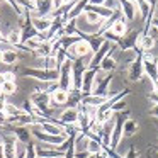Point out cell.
Segmentation results:
<instances>
[{"label":"cell","instance_id":"cell-17","mask_svg":"<svg viewBox=\"0 0 158 158\" xmlns=\"http://www.w3.org/2000/svg\"><path fill=\"white\" fill-rule=\"evenodd\" d=\"M155 39L151 38V36H148V34H143L141 32V36H139V39H138V44H136V48H134V51H143V53H150L151 49L155 48Z\"/></svg>","mask_w":158,"mask_h":158},{"label":"cell","instance_id":"cell-21","mask_svg":"<svg viewBox=\"0 0 158 158\" xmlns=\"http://www.w3.org/2000/svg\"><path fill=\"white\" fill-rule=\"evenodd\" d=\"M126 24H127V22H126V19H124V17H121L119 21H116L112 26H110V29H109V31L112 32V34H116L117 38H123V36L127 32V26H126Z\"/></svg>","mask_w":158,"mask_h":158},{"label":"cell","instance_id":"cell-42","mask_svg":"<svg viewBox=\"0 0 158 158\" xmlns=\"http://www.w3.org/2000/svg\"><path fill=\"white\" fill-rule=\"evenodd\" d=\"M146 2H148L150 5H156V0H146Z\"/></svg>","mask_w":158,"mask_h":158},{"label":"cell","instance_id":"cell-47","mask_svg":"<svg viewBox=\"0 0 158 158\" xmlns=\"http://www.w3.org/2000/svg\"><path fill=\"white\" fill-rule=\"evenodd\" d=\"M156 63H158V56H156Z\"/></svg>","mask_w":158,"mask_h":158},{"label":"cell","instance_id":"cell-9","mask_svg":"<svg viewBox=\"0 0 158 158\" xmlns=\"http://www.w3.org/2000/svg\"><path fill=\"white\" fill-rule=\"evenodd\" d=\"M2 134V133H0ZM17 143L14 134H2V146H4V158H17Z\"/></svg>","mask_w":158,"mask_h":158},{"label":"cell","instance_id":"cell-35","mask_svg":"<svg viewBox=\"0 0 158 158\" xmlns=\"http://www.w3.org/2000/svg\"><path fill=\"white\" fill-rule=\"evenodd\" d=\"M123 158H139V151H138L134 146H131L129 150H127V153L124 155Z\"/></svg>","mask_w":158,"mask_h":158},{"label":"cell","instance_id":"cell-26","mask_svg":"<svg viewBox=\"0 0 158 158\" xmlns=\"http://www.w3.org/2000/svg\"><path fill=\"white\" fill-rule=\"evenodd\" d=\"M19 61V55L14 49H7V51L2 53V63L4 65H15Z\"/></svg>","mask_w":158,"mask_h":158},{"label":"cell","instance_id":"cell-2","mask_svg":"<svg viewBox=\"0 0 158 158\" xmlns=\"http://www.w3.org/2000/svg\"><path fill=\"white\" fill-rule=\"evenodd\" d=\"M21 73L24 77H32V78L39 80L43 83L56 82L60 77V72H56V70H44V68H24Z\"/></svg>","mask_w":158,"mask_h":158},{"label":"cell","instance_id":"cell-5","mask_svg":"<svg viewBox=\"0 0 158 158\" xmlns=\"http://www.w3.org/2000/svg\"><path fill=\"white\" fill-rule=\"evenodd\" d=\"M58 85L61 90L70 92L73 90V78H72V61H65L63 66L60 68V77H58Z\"/></svg>","mask_w":158,"mask_h":158},{"label":"cell","instance_id":"cell-22","mask_svg":"<svg viewBox=\"0 0 158 158\" xmlns=\"http://www.w3.org/2000/svg\"><path fill=\"white\" fill-rule=\"evenodd\" d=\"M107 100V97H99V95H85L82 99V104L83 106H89V107H100L104 102Z\"/></svg>","mask_w":158,"mask_h":158},{"label":"cell","instance_id":"cell-8","mask_svg":"<svg viewBox=\"0 0 158 158\" xmlns=\"http://www.w3.org/2000/svg\"><path fill=\"white\" fill-rule=\"evenodd\" d=\"M143 70H144V77L151 80V83L158 80V63H156V56H153L151 53H144L143 56Z\"/></svg>","mask_w":158,"mask_h":158},{"label":"cell","instance_id":"cell-25","mask_svg":"<svg viewBox=\"0 0 158 158\" xmlns=\"http://www.w3.org/2000/svg\"><path fill=\"white\" fill-rule=\"evenodd\" d=\"M99 68L102 70V72H106V73H112L114 70L117 68V63H116V60L112 58V55H107L106 58L102 60V63L99 65Z\"/></svg>","mask_w":158,"mask_h":158},{"label":"cell","instance_id":"cell-7","mask_svg":"<svg viewBox=\"0 0 158 158\" xmlns=\"http://www.w3.org/2000/svg\"><path fill=\"white\" fill-rule=\"evenodd\" d=\"M5 129V134H14L15 139L22 144H27L31 143V129L26 126H10V124H2Z\"/></svg>","mask_w":158,"mask_h":158},{"label":"cell","instance_id":"cell-34","mask_svg":"<svg viewBox=\"0 0 158 158\" xmlns=\"http://www.w3.org/2000/svg\"><path fill=\"white\" fill-rule=\"evenodd\" d=\"M5 2H7V4L10 5V7L14 9L15 12H17V15H19V17H21V15L24 14V10H22V9L19 7V5H17V2H15V0H5Z\"/></svg>","mask_w":158,"mask_h":158},{"label":"cell","instance_id":"cell-15","mask_svg":"<svg viewBox=\"0 0 158 158\" xmlns=\"http://www.w3.org/2000/svg\"><path fill=\"white\" fill-rule=\"evenodd\" d=\"M117 5H119L121 12H123V17L127 21H134L136 17V4L129 2V0H117Z\"/></svg>","mask_w":158,"mask_h":158},{"label":"cell","instance_id":"cell-16","mask_svg":"<svg viewBox=\"0 0 158 158\" xmlns=\"http://www.w3.org/2000/svg\"><path fill=\"white\" fill-rule=\"evenodd\" d=\"M77 119H78V109L77 107H66L63 109V112L60 114V123L63 126H70V124H77Z\"/></svg>","mask_w":158,"mask_h":158},{"label":"cell","instance_id":"cell-38","mask_svg":"<svg viewBox=\"0 0 158 158\" xmlns=\"http://www.w3.org/2000/svg\"><path fill=\"white\" fill-rule=\"evenodd\" d=\"M65 2H66V0H53V5H55V9H60Z\"/></svg>","mask_w":158,"mask_h":158},{"label":"cell","instance_id":"cell-43","mask_svg":"<svg viewBox=\"0 0 158 158\" xmlns=\"http://www.w3.org/2000/svg\"><path fill=\"white\" fill-rule=\"evenodd\" d=\"M0 97H4V95H2V87H0Z\"/></svg>","mask_w":158,"mask_h":158},{"label":"cell","instance_id":"cell-36","mask_svg":"<svg viewBox=\"0 0 158 158\" xmlns=\"http://www.w3.org/2000/svg\"><path fill=\"white\" fill-rule=\"evenodd\" d=\"M148 114H150V116H153V117H156V119H158V104H153V106L150 107V110H148Z\"/></svg>","mask_w":158,"mask_h":158},{"label":"cell","instance_id":"cell-33","mask_svg":"<svg viewBox=\"0 0 158 158\" xmlns=\"http://www.w3.org/2000/svg\"><path fill=\"white\" fill-rule=\"evenodd\" d=\"M58 89H60V85H58V80H56V82H48V83H46V89H44V92L51 95V94H55Z\"/></svg>","mask_w":158,"mask_h":158},{"label":"cell","instance_id":"cell-27","mask_svg":"<svg viewBox=\"0 0 158 158\" xmlns=\"http://www.w3.org/2000/svg\"><path fill=\"white\" fill-rule=\"evenodd\" d=\"M136 5H138V9H139V15H141V19H143V21H146L148 14H150L151 9L155 7V5L148 4L146 0H136Z\"/></svg>","mask_w":158,"mask_h":158},{"label":"cell","instance_id":"cell-46","mask_svg":"<svg viewBox=\"0 0 158 158\" xmlns=\"http://www.w3.org/2000/svg\"><path fill=\"white\" fill-rule=\"evenodd\" d=\"M129 2H133V4H136V0H129Z\"/></svg>","mask_w":158,"mask_h":158},{"label":"cell","instance_id":"cell-19","mask_svg":"<svg viewBox=\"0 0 158 158\" xmlns=\"http://www.w3.org/2000/svg\"><path fill=\"white\" fill-rule=\"evenodd\" d=\"M90 0H77L75 5H73V9L68 12V15H66V21H70V19H78L80 15L83 14V10H85L87 4H89Z\"/></svg>","mask_w":158,"mask_h":158},{"label":"cell","instance_id":"cell-14","mask_svg":"<svg viewBox=\"0 0 158 158\" xmlns=\"http://www.w3.org/2000/svg\"><path fill=\"white\" fill-rule=\"evenodd\" d=\"M31 24H32V27H34L38 32H46V31H49V29H51L53 17H51V15H48V17L31 15Z\"/></svg>","mask_w":158,"mask_h":158},{"label":"cell","instance_id":"cell-29","mask_svg":"<svg viewBox=\"0 0 158 158\" xmlns=\"http://www.w3.org/2000/svg\"><path fill=\"white\" fill-rule=\"evenodd\" d=\"M24 155H26V158H38V146L32 141L27 143L24 148Z\"/></svg>","mask_w":158,"mask_h":158},{"label":"cell","instance_id":"cell-39","mask_svg":"<svg viewBox=\"0 0 158 158\" xmlns=\"http://www.w3.org/2000/svg\"><path fill=\"white\" fill-rule=\"evenodd\" d=\"M148 100H151L153 104H158V95H155V94H150V95H148Z\"/></svg>","mask_w":158,"mask_h":158},{"label":"cell","instance_id":"cell-41","mask_svg":"<svg viewBox=\"0 0 158 158\" xmlns=\"http://www.w3.org/2000/svg\"><path fill=\"white\" fill-rule=\"evenodd\" d=\"M0 158H4V146L0 144Z\"/></svg>","mask_w":158,"mask_h":158},{"label":"cell","instance_id":"cell-12","mask_svg":"<svg viewBox=\"0 0 158 158\" xmlns=\"http://www.w3.org/2000/svg\"><path fill=\"white\" fill-rule=\"evenodd\" d=\"M87 70V65H83L82 60H75L72 61V78H73V90H80L82 87V78L83 72Z\"/></svg>","mask_w":158,"mask_h":158},{"label":"cell","instance_id":"cell-31","mask_svg":"<svg viewBox=\"0 0 158 158\" xmlns=\"http://www.w3.org/2000/svg\"><path fill=\"white\" fill-rule=\"evenodd\" d=\"M5 82H15V73L14 72H2L0 73V85Z\"/></svg>","mask_w":158,"mask_h":158},{"label":"cell","instance_id":"cell-11","mask_svg":"<svg viewBox=\"0 0 158 158\" xmlns=\"http://www.w3.org/2000/svg\"><path fill=\"white\" fill-rule=\"evenodd\" d=\"M141 36V31H136V29H133V31H127L126 34L123 36V38L119 39V43H117V48L123 49V51H127V49H134L138 44V39H139Z\"/></svg>","mask_w":158,"mask_h":158},{"label":"cell","instance_id":"cell-32","mask_svg":"<svg viewBox=\"0 0 158 158\" xmlns=\"http://www.w3.org/2000/svg\"><path fill=\"white\" fill-rule=\"evenodd\" d=\"M110 110H112L114 114H116V112H121V110H126V100H124V99L117 100V102L112 106V109H110Z\"/></svg>","mask_w":158,"mask_h":158},{"label":"cell","instance_id":"cell-30","mask_svg":"<svg viewBox=\"0 0 158 158\" xmlns=\"http://www.w3.org/2000/svg\"><path fill=\"white\" fill-rule=\"evenodd\" d=\"M43 68L44 70H56V58L53 55L46 56V58H43ZM58 72V70H56Z\"/></svg>","mask_w":158,"mask_h":158},{"label":"cell","instance_id":"cell-23","mask_svg":"<svg viewBox=\"0 0 158 158\" xmlns=\"http://www.w3.org/2000/svg\"><path fill=\"white\" fill-rule=\"evenodd\" d=\"M82 92L80 90H70L68 92V100H66V107H77L78 109V106L82 104Z\"/></svg>","mask_w":158,"mask_h":158},{"label":"cell","instance_id":"cell-3","mask_svg":"<svg viewBox=\"0 0 158 158\" xmlns=\"http://www.w3.org/2000/svg\"><path fill=\"white\" fill-rule=\"evenodd\" d=\"M143 51H136V58L131 60L129 68H127V78L129 82H139L144 77V70H143Z\"/></svg>","mask_w":158,"mask_h":158},{"label":"cell","instance_id":"cell-6","mask_svg":"<svg viewBox=\"0 0 158 158\" xmlns=\"http://www.w3.org/2000/svg\"><path fill=\"white\" fill-rule=\"evenodd\" d=\"M114 48H116V44H112V43L106 41V43H104V44L100 46V48L92 55V58H90V61H89V65H87V68H99V65L102 63V60L106 58L107 55H112Z\"/></svg>","mask_w":158,"mask_h":158},{"label":"cell","instance_id":"cell-24","mask_svg":"<svg viewBox=\"0 0 158 158\" xmlns=\"http://www.w3.org/2000/svg\"><path fill=\"white\" fill-rule=\"evenodd\" d=\"M5 41H7L12 48L19 46L22 43V39H21V29H10V31L5 34Z\"/></svg>","mask_w":158,"mask_h":158},{"label":"cell","instance_id":"cell-20","mask_svg":"<svg viewBox=\"0 0 158 158\" xmlns=\"http://www.w3.org/2000/svg\"><path fill=\"white\" fill-rule=\"evenodd\" d=\"M87 151L90 155H99L104 151L102 141H100L99 136H89V143H87Z\"/></svg>","mask_w":158,"mask_h":158},{"label":"cell","instance_id":"cell-13","mask_svg":"<svg viewBox=\"0 0 158 158\" xmlns=\"http://www.w3.org/2000/svg\"><path fill=\"white\" fill-rule=\"evenodd\" d=\"M34 14L31 15H39V17H48L55 10L53 0H34Z\"/></svg>","mask_w":158,"mask_h":158},{"label":"cell","instance_id":"cell-4","mask_svg":"<svg viewBox=\"0 0 158 158\" xmlns=\"http://www.w3.org/2000/svg\"><path fill=\"white\" fill-rule=\"evenodd\" d=\"M92 55V49H90L89 43L83 41V39H78L75 44H72L68 49H66V56H68L70 61H75V60H82L83 56Z\"/></svg>","mask_w":158,"mask_h":158},{"label":"cell","instance_id":"cell-37","mask_svg":"<svg viewBox=\"0 0 158 158\" xmlns=\"http://www.w3.org/2000/svg\"><path fill=\"white\" fill-rule=\"evenodd\" d=\"M106 2L107 0H90L89 4L90 5H106Z\"/></svg>","mask_w":158,"mask_h":158},{"label":"cell","instance_id":"cell-28","mask_svg":"<svg viewBox=\"0 0 158 158\" xmlns=\"http://www.w3.org/2000/svg\"><path fill=\"white\" fill-rule=\"evenodd\" d=\"M2 95H5V97H9V95H14L15 92H17V83L15 82H5V83H2Z\"/></svg>","mask_w":158,"mask_h":158},{"label":"cell","instance_id":"cell-44","mask_svg":"<svg viewBox=\"0 0 158 158\" xmlns=\"http://www.w3.org/2000/svg\"><path fill=\"white\" fill-rule=\"evenodd\" d=\"M87 158H94V155H89V156H87Z\"/></svg>","mask_w":158,"mask_h":158},{"label":"cell","instance_id":"cell-45","mask_svg":"<svg viewBox=\"0 0 158 158\" xmlns=\"http://www.w3.org/2000/svg\"><path fill=\"white\" fill-rule=\"evenodd\" d=\"M0 63H2V53H0Z\"/></svg>","mask_w":158,"mask_h":158},{"label":"cell","instance_id":"cell-40","mask_svg":"<svg viewBox=\"0 0 158 158\" xmlns=\"http://www.w3.org/2000/svg\"><path fill=\"white\" fill-rule=\"evenodd\" d=\"M151 87H153V92H151V94L158 95V80H156V82H153V83H151Z\"/></svg>","mask_w":158,"mask_h":158},{"label":"cell","instance_id":"cell-18","mask_svg":"<svg viewBox=\"0 0 158 158\" xmlns=\"http://www.w3.org/2000/svg\"><path fill=\"white\" fill-rule=\"evenodd\" d=\"M138 131H139V124H138L134 119L127 117V119L124 121V124H123V138H133Z\"/></svg>","mask_w":158,"mask_h":158},{"label":"cell","instance_id":"cell-10","mask_svg":"<svg viewBox=\"0 0 158 158\" xmlns=\"http://www.w3.org/2000/svg\"><path fill=\"white\" fill-rule=\"evenodd\" d=\"M100 68H87L83 72V78H82V87H80V92L82 95H90L92 94V89H94V82H95V77L99 73Z\"/></svg>","mask_w":158,"mask_h":158},{"label":"cell","instance_id":"cell-1","mask_svg":"<svg viewBox=\"0 0 158 158\" xmlns=\"http://www.w3.org/2000/svg\"><path fill=\"white\" fill-rule=\"evenodd\" d=\"M29 100H31V104L36 107V109H39L44 116L51 117V112L53 109L49 107V94H46L44 90L41 89H36L34 92L29 95Z\"/></svg>","mask_w":158,"mask_h":158}]
</instances>
